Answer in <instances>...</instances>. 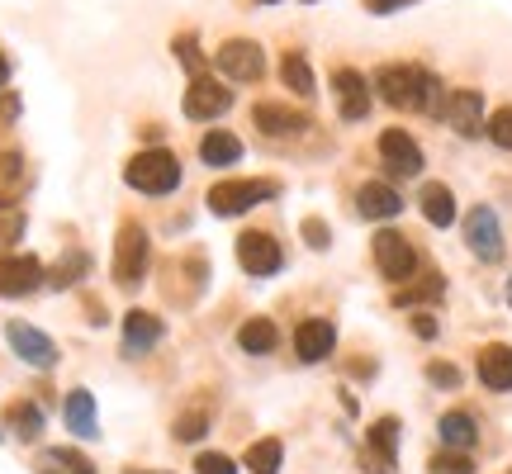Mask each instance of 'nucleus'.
Wrapping results in <instances>:
<instances>
[{
    "instance_id": "nucleus-1",
    "label": "nucleus",
    "mask_w": 512,
    "mask_h": 474,
    "mask_svg": "<svg viewBox=\"0 0 512 474\" xmlns=\"http://www.w3.org/2000/svg\"><path fill=\"white\" fill-rule=\"evenodd\" d=\"M375 91H380L384 105L394 110H422V114H437L446 110V91L441 81L427 67H413V62H389L375 72Z\"/></svg>"
},
{
    "instance_id": "nucleus-2",
    "label": "nucleus",
    "mask_w": 512,
    "mask_h": 474,
    "mask_svg": "<svg viewBox=\"0 0 512 474\" xmlns=\"http://www.w3.org/2000/svg\"><path fill=\"white\" fill-rule=\"evenodd\" d=\"M124 181L133 185V190H143V195H171V190L181 185V162H176V152H166V147H147L138 157H128Z\"/></svg>"
},
{
    "instance_id": "nucleus-3",
    "label": "nucleus",
    "mask_w": 512,
    "mask_h": 474,
    "mask_svg": "<svg viewBox=\"0 0 512 474\" xmlns=\"http://www.w3.org/2000/svg\"><path fill=\"white\" fill-rule=\"evenodd\" d=\"M147 266H152V237H147L138 223H124V228H119V242H114V280H119L124 290H138Z\"/></svg>"
},
{
    "instance_id": "nucleus-4",
    "label": "nucleus",
    "mask_w": 512,
    "mask_h": 474,
    "mask_svg": "<svg viewBox=\"0 0 512 474\" xmlns=\"http://www.w3.org/2000/svg\"><path fill=\"white\" fill-rule=\"evenodd\" d=\"M280 195V185L275 181H223L214 185L204 200H209V214H219V219H238V214H247V209H256V204H266Z\"/></svg>"
},
{
    "instance_id": "nucleus-5",
    "label": "nucleus",
    "mask_w": 512,
    "mask_h": 474,
    "mask_svg": "<svg viewBox=\"0 0 512 474\" xmlns=\"http://www.w3.org/2000/svg\"><path fill=\"white\" fill-rule=\"evenodd\" d=\"M465 247L479 256V261H503V223L489 204H475L470 214H465Z\"/></svg>"
},
{
    "instance_id": "nucleus-6",
    "label": "nucleus",
    "mask_w": 512,
    "mask_h": 474,
    "mask_svg": "<svg viewBox=\"0 0 512 474\" xmlns=\"http://www.w3.org/2000/svg\"><path fill=\"white\" fill-rule=\"evenodd\" d=\"M375 266H380V275L389 285H403V280H413V271H418V252L408 247L403 233L384 228V233H375Z\"/></svg>"
},
{
    "instance_id": "nucleus-7",
    "label": "nucleus",
    "mask_w": 512,
    "mask_h": 474,
    "mask_svg": "<svg viewBox=\"0 0 512 474\" xmlns=\"http://www.w3.org/2000/svg\"><path fill=\"white\" fill-rule=\"evenodd\" d=\"M228 110H233V91L228 86H219L214 76H190V86H185V119L209 124V119H219Z\"/></svg>"
},
{
    "instance_id": "nucleus-8",
    "label": "nucleus",
    "mask_w": 512,
    "mask_h": 474,
    "mask_svg": "<svg viewBox=\"0 0 512 474\" xmlns=\"http://www.w3.org/2000/svg\"><path fill=\"white\" fill-rule=\"evenodd\" d=\"M5 342H10V351H15L24 365H34V370H53L57 365V342L48 337V332H38L34 323H5Z\"/></svg>"
},
{
    "instance_id": "nucleus-9",
    "label": "nucleus",
    "mask_w": 512,
    "mask_h": 474,
    "mask_svg": "<svg viewBox=\"0 0 512 474\" xmlns=\"http://www.w3.org/2000/svg\"><path fill=\"white\" fill-rule=\"evenodd\" d=\"M214 67H219L228 81H261L266 53H261V43H252V38H228L219 53H214Z\"/></svg>"
},
{
    "instance_id": "nucleus-10",
    "label": "nucleus",
    "mask_w": 512,
    "mask_h": 474,
    "mask_svg": "<svg viewBox=\"0 0 512 474\" xmlns=\"http://www.w3.org/2000/svg\"><path fill=\"white\" fill-rule=\"evenodd\" d=\"M38 285H48V271H43L38 256H19V252L0 256V299H24Z\"/></svg>"
},
{
    "instance_id": "nucleus-11",
    "label": "nucleus",
    "mask_w": 512,
    "mask_h": 474,
    "mask_svg": "<svg viewBox=\"0 0 512 474\" xmlns=\"http://www.w3.org/2000/svg\"><path fill=\"white\" fill-rule=\"evenodd\" d=\"M238 266L256 280H266L285 266V252H280V242L271 233H242L238 237Z\"/></svg>"
},
{
    "instance_id": "nucleus-12",
    "label": "nucleus",
    "mask_w": 512,
    "mask_h": 474,
    "mask_svg": "<svg viewBox=\"0 0 512 474\" xmlns=\"http://www.w3.org/2000/svg\"><path fill=\"white\" fill-rule=\"evenodd\" d=\"M399 470V418H380L366 441V474H394Z\"/></svg>"
},
{
    "instance_id": "nucleus-13",
    "label": "nucleus",
    "mask_w": 512,
    "mask_h": 474,
    "mask_svg": "<svg viewBox=\"0 0 512 474\" xmlns=\"http://www.w3.org/2000/svg\"><path fill=\"white\" fill-rule=\"evenodd\" d=\"M441 119L456 128L460 138H479L484 133V95L479 91H451L446 95V110H441Z\"/></svg>"
},
{
    "instance_id": "nucleus-14",
    "label": "nucleus",
    "mask_w": 512,
    "mask_h": 474,
    "mask_svg": "<svg viewBox=\"0 0 512 474\" xmlns=\"http://www.w3.org/2000/svg\"><path fill=\"white\" fill-rule=\"evenodd\" d=\"M380 157L389 166V176H422V147L403 128H384L380 133Z\"/></svg>"
},
{
    "instance_id": "nucleus-15",
    "label": "nucleus",
    "mask_w": 512,
    "mask_h": 474,
    "mask_svg": "<svg viewBox=\"0 0 512 474\" xmlns=\"http://www.w3.org/2000/svg\"><path fill=\"white\" fill-rule=\"evenodd\" d=\"M332 86H337V110H342V119L347 124H356V119H366L370 114V81L356 67H342V72L332 76Z\"/></svg>"
},
{
    "instance_id": "nucleus-16",
    "label": "nucleus",
    "mask_w": 512,
    "mask_h": 474,
    "mask_svg": "<svg viewBox=\"0 0 512 474\" xmlns=\"http://www.w3.org/2000/svg\"><path fill=\"white\" fill-rule=\"evenodd\" d=\"M332 347H337V328H332L328 318H309V323H299V332H294V351H299L304 365L328 361Z\"/></svg>"
},
{
    "instance_id": "nucleus-17",
    "label": "nucleus",
    "mask_w": 512,
    "mask_h": 474,
    "mask_svg": "<svg viewBox=\"0 0 512 474\" xmlns=\"http://www.w3.org/2000/svg\"><path fill=\"white\" fill-rule=\"evenodd\" d=\"M356 209H361V219H399L403 214V195L394 190V185H384V181H370L356 190Z\"/></svg>"
},
{
    "instance_id": "nucleus-18",
    "label": "nucleus",
    "mask_w": 512,
    "mask_h": 474,
    "mask_svg": "<svg viewBox=\"0 0 512 474\" xmlns=\"http://www.w3.org/2000/svg\"><path fill=\"white\" fill-rule=\"evenodd\" d=\"M162 337H166V328H162V318H157V313L133 309L124 318V356H143V351H152Z\"/></svg>"
},
{
    "instance_id": "nucleus-19",
    "label": "nucleus",
    "mask_w": 512,
    "mask_h": 474,
    "mask_svg": "<svg viewBox=\"0 0 512 474\" xmlns=\"http://www.w3.org/2000/svg\"><path fill=\"white\" fill-rule=\"evenodd\" d=\"M62 422H67V432H72V437H81V441H95V437H100L91 389H72V394L62 399Z\"/></svg>"
},
{
    "instance_id": "nucleus-20",
    "label": "nucleus",
    "mask_w": 512,
    "mask_h": 474,
    "mask_svg": "<svg viewBox=\"0 0 512 474\" xmlns=\"http://www.w3.org/2000/svg\"><path fill=\"white\" fill-rule=\"evenodd\" d=\"M479 380H484V389H494V394H508L512 389V347L508 342H494V347L479 351Z\"/></svg>"
},
{
    "instance_id": "nucleus-21",
    "label": "nucleus",
    "mask_w": 512,
    "mask_h": 474,
    "mask_svg": "<svg viewBox=\"0 0 512 474\" xmlns=\"http://www.w3.org/2000/svg\"><path fill=\"white\" fill-rule=\"evenodd\" d=\"M252 119H256V128H261L266 138H294V133H304V128H309V119H304V114H294L290 105H256Z\"/></svg>"
},
{
    "instance_id": "nucleus-22",
    "label": "nucleus",
    "mask_w": 512,
    "mask_h": 474,
    "mask_svg": "<svg viewBox=\"0 0 512 474\" xmlns=\"http://www.w3.org/2000/svg\"><path fill=\"white\" fill-rule=\"evenodd\" d=\"M200 162L204 166H233V162H242L238 133H228V128H209V133L200 138Z\"/></svg>"
},
{
    "instance_id": "nucleus-23",
    "label": "nucleus",
    "mask_w": 512,
    "mask_h": 474,
    "mask_svg": "<svg viewBox=\"0 0 512 474\" xmlns=\"http://www.w3.org/2000/svg\"><path fill=\"white\" fill-rule=\"evenodd\" d=\"M422 214H427V223H432V228H451V223H456V195H451V190H446V185H422Z\"/></svg>"
},
{
    "instance_id": "nucleus-24",
    "label": "nucleus",
    "mask_w": 512,
    "mask_h": 474,
    "mask_svg": "<svg viewBox=\"0 0 512 474\" xmlns=\"http://www.w3.org/2000/svg\"><path fill=\"white\" fill-rule=\"evenodd\" d=\"M275 342H280V332H275L271 318H247L238 328V347L247 351V356H271Z\"/></svg>"
},
{
    "instance_id": "nucleus-25",
    "label": "nucleus",
    "mask_w": 512,
    "mask_h": 474,
    "mask_svg": "<svg viewBox=\"0 0 512 474\" xmlns=\"http://www.w3.org/2000/svg\"><path fill=\"white\" fill-rule=\"evenodd\" d=\"M437 432H441V441H446V451H470L479 441V427L470 413H446V418L437 422Z\"/></svg>"
},
{
    "instance_id": "nucleus-26",
    "label": "nucleus",
    "mask_w": 512,
    "mask_h": 474,
    "mask_svg": "<svg viewBox=\"0 0 512 474\" xmlns=\"http://www.w3.org/2000/svg\"><path fill=\"white\" fill-rule=\"evenodd\" d=\"M5 427H10L19 441H38V437H43V408H38V403H29V399L10 403V413H5Z\"/></svg>"
},
{
    "instance_id": "nucleus-27",
    "label": "nucleus",
    "mask_w": 512,
    "mask_h": 474,
    "mask_svg": "<svg viewBox=\"0 0 512 474\" xmlns=\"http://www.w3.org/2000/svg\"><path fill=\"white\" fill-rule=\"evenodd\" d=\"M24 181H29V166L19 152H0V204H15L24 195Z\"/></svg>"
},
{
    "instance_id": "nucleus-28",
    "label": "nucleus",
    "mask_w": 512,
    "mask_h": 474,
    "mask_svg": "<svg viewBox=\"0 0 512 474\" xmlns=\"http://www.w3.org/2000/svg\"><path fill=\"white\" fill-rule=\"evenodd\" d=\"M280 81H285L294 95H304V100L318 91V86H313V67H309V57L304 53H285V62H280Z\"/></svg>"
},
{
    "instance_id": "nucleus-29",
    "label": "nucleus",
    "mask_w": 512,
    "mask_h": 474,
    "mask_svg": "<svg viewBox=\"0 0 512 474\" xmlns=\"http://www.w3.org/2000/svg\"><path fill=\"white\" fill-rule=\"evenodd\" d=\"M252 474H280V465H285V446L275 437H266V441H256L252 451H247V460H242Z\"/></svg>"
},
{
    "instance_id": "nucleus-30",
    "label": "nucleus",
    "mask_w": 512,
    "mask_h": 474,
    "mask_svg": "<svg viewBox=\"0 0 512 474\" xmlns=\"http://www.w3.org/2000/svg\"><path fill=\"white\" fill-rule=\"evenodd\" d=\"M24 237V209L19 204H0V256H10Z\"/></svg>"
},
{
    "instance_id": "nucleus-31",
    "label": "nucleus",
    "mask_w": 512,
    "mask_h": 474,
    "mask_svg": "<svg viewBox=\"0 0 512 474\" xmlns=\"http://www.w3.org/2000/svg\"><path fill=\"white\" fill-rule=\"evenodd\" d=\"M81 271H91V256H81V252L62 256V266L48 275V285H53V290H67V285H76V280H81Z\"/></svg>"
},
{
    "instance_id": "nucleus-32",
    "label": "nucleus",
    "mask_w": 512,
    "mask_h": 474,
    "mask_svg": "<svg viewBox=\"0 0 512 474\" xmlns=\"http://www.w3.org/2000/svg\"><path fill=\"white\" fill-rule=\"evenodd\" d=\"M43 460H48V465H67L72 474H95L91 460L81 456V451H72V446H48V451H43Z\"/></svg>"
},
{
    "instance_id": "nucleus-33",
    "label": "nucleus",
    "mask_w": 512,
    "mask_h": 474,
    "mask_svg": "<svg viewBox=\"0 0 512 474\" xmlns=\"http://www.w3.org/2000/svg\"><path fill=\"white\" fill-rule=\"evenodd\" d=\"M432 474H475V460L470 451H441L432 456Z\"/></svg>"
},
{
    "instance_id": "nucleus-34",
    "label": "nucleus",
    "mask_w": 512,
    "mask_h": 474,
    "mask_svg": "<svg viewBox=\"0 0 512 474\" xmlns=\"http://www.w3.org/2000/svg\"><path fill=\"white\" fill-rule=\"evenodd\" d=\"M484 133H489L498 147H508V152H512V105H508V110H498V114H489Z\"/></svg>"
},
{
    "instance_id": "nucleus-35",
    "label": "nucleus",
    "mask_w": 512,
    "mask_h": 474,
    "mask_svg": "<svg viewBox=\"0 0 512 474\" xmlns=\"http://www.w3.org/2000/svg\"><path fill=\"white\" fill-rule=\"evenodd\" d=\"M204 432H209V418H204L200 408H195V413H185V418H176V437L181 441H200Z\"/></svg>"
},
{
    "instance_id": "nucleus-36",
    "label": "nucleus",
    "mask_w": 512,
    "mask_h": 474,
    "mask_svg": "<svg viewBox=\"0 0 512 474\" xmlns=\"http://www.w3.org/2000/svg\"><path fill=\"white\" fill-rule=\"evenodd\" d=\"M195 474H238V465L223 456V451H204V456L195 460Z\"/></svg>"
},
{
    "instance_id": "nucleus-37",
    "label": "nucleus",
    "mask_w": 512,
    "mask_h": 474,
    "mask_svg": "<svg viewBox=\"0 0 512 474\" xmlns=\"http://www.w3.org/2000/svg\"><path fill=\"white\" fill-rule=\"evenodd\" d=\"M176 57L190 67V76H204V57H200V48H195V38H190V34L176 38Z\"/></svg>"
},
{
    "instance_id": "nucleus-38",
    "label": "nucleus",
    "mask_w": 512,
    "mask_h": 474,
    "mask_svg": "<svg viewBox=\"0 0 512 474\" xmlns=\"http://www.w3.org/2000/svg\"><path fill=\"white\" fill-rule=\"evenodd\" d=\"M427 380L437 384V389H460V370L456 365H446V361H432L427 365Z\"/></svg>"
},
{
    "instance_id": "nucleus-39",
    "label": "nucleus",
    "mask_w": 512,
    "mask_h": 474,
    "mask_svg": "<svg viewBox=\"0 0 512 474\" xmlns=\"http://www.w3.org/2000/svg\"><path fill=\"white\" fill-rule=\"evenodd\" d=\"M441 290H446V285H441L437 275H432V280H422V285H413L408 294H399V304H418V299H441Z\"/></svg>"
},
{
    "instance_id": "nucleus-40",
    "label": "nucleus",
    "mask_w": 512,
    "mask_h": 474,
    "mask_svg": "<svg viewBox=\"0 0 512 474\" xmlns=\"http://www.w3.org/2000/svg\"><path fill=\"white\" fill-rule=\"evenodd\" d=\"M19 110H24V105H19V95H15V91H0V128L15 124Z\"/></svg>"
},
{
    "instance_id": "nucleus-41",
    "label": "nucleus",
    "mask_w": 512,
    "mask_h": 474,
    "mask_svg": "<svg viewBox=\"0 0 512 474\" xmlns=\"http://www.w3.org/2000/svg\"><path fill=\"white\" fill-rule=\"evenodd\" d=\"M304 237H309V247H318V252H323V247H328V228H323V219L304 223Z\"/></svg>"
},
{
    "instance_id": "nucleus-42",
    "label": "nucleus",
    "mask_w": 512,
    "mask_h": 474,
    "mask_svg": "<svg viewBox=\"0 0 512 474\" xmlns=\"http://www.w3.org/2000/svg\"><path fill=\"white\" fill-rule=\"evenodd\" d=\"M413 0H366L370 15H394V10H408Z\"/></svg>"
},
{
    "instance_id": "nucleus-43",
    "label": "nucleus",
    "mask_w": 512,
    "mask_h": 474,
    "mask_svg": "<svg viewBox=\"0 0 512 474\" xmlns=\"http://www.w3.org/2000/svg\"><path fill=\"white\" fill-rule=\"evenodd\" d=\"M413 332L418 337H437V318L432 313H413Z\"/></svg>"
},
{
    "instance_id": "nucleus-44",
    "label": "nucleus",
    "mask_w": 512,
    "mask_h": 474,
    "mask_svg": "<svg viewBox=\"0 0 512 474\" xmlns=\"http://www.w3.org/2000/svg\"><path fill=\"white\" fill-rule=\"evenodd\" d=\"M10 86V62H5V53H0V91Z\"/></svg>"
},
{
    "instance_id": "nucleus-45",
    "label": "nucleus",
    "mask_w": 512,
    "mask_h": 474,
    "mask_svg": "<svg viewBox=\"0 0 512 474\" xmlns=\"http://www.w3.org/2000/svg\"><path fill=\"white\" fill-rule=\"evenodd\" d=\"M508 304H512V280H508Z\"/></svg>"
},
{
    "instance_id": "nucleus-46",
    "label": "nucleus",
    "mask_w": 512,
    "mask_h": 474,
    "mask_svg": "<svg viewBox=\"0 0 512 474\" xmlns=\"http://www.w3.org/2000/svg\"><path fill=\"white\" fill-rule=\"evenodd\" d=\"M124 474H147V470H124Z\"/></svg>"
},
{
    "instance_id": "nucleus-47",
    "label": "nucleus",
    "mask_w": 512,
    "mask_h": 474,
    "mask_svg": "<svg viewBox=\"0 0 512 474\" xmlns=\"http://www.w3.org/2000/svg\"><path fill=\"white\" fill-rule=\"evenodd\" d=\"M261 5H275V0H261Z\"/></svg>"
},
{
    "instance_id": "nucleus-48",
    "label": "nucleus",
    "mask_w": 512,
    "mask_h": 474,
    "mask_svg": "<svg viewBox=\"0 0 512 474\" xmlns=\"http://www.w3.org/2000/svg\"><path fill=\"white\" fill-rule=\"evenodd\" d=\"M0 437H5V432H0Z\"/></svg>"
}]
</instances>
